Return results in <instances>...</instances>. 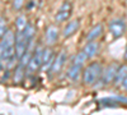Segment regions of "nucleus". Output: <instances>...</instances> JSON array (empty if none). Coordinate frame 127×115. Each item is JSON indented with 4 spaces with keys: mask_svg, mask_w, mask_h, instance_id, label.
Returning a JSON list of instances; mask_svg holds the SVG:
<instances>
[{
    "mask_svg": "<svg viewBox=\"0 0 127 115\" xmlns=\"http://www.w3.org/2000/svg\"><path fill=\"white\" fill-rule=\"evenodd\" d=\"M28 44L29 41L24 37L22 31H17L15 33V45H14V49H15V55L18 59H20L23 56V54L27 51L28 49Z\"/></svg>",
    "mask_w": 127,
    "mask_h": 115,
    "instance_id": "3",
    "label": "nucleus"
},
{
    "mask_svg": "<svg viewBox=\"0 0 127 115\" xmlns=\"http://www.w3.org/2000/svg\"><path fill=\"white\" fill-rule=\"evenodd\" d=\"M121 87H122V90H123V91H127V77L122 81V83H121Z\"/></svg>",
    "mask_w": 127,
    "mask_h": 115,
    "instance_id": "21",
    "label": "nucleus"
},
{
    "mask_svg": "<svg viewBox=\"0 0 127 115\" xmlns=\"http://www.w3.org/2000/svg\"><path fill=\"white\" fill-rule=\"evenodd\" d=\"M123 56H125V59H127V46H126V50H125V55H123Z\"/></svg>",
    "mask_w": 127,
    "mask_h": 115,
    "instance_id": "23",
    "label": "nucleus"
},
{
    "mask_svg": "<svg viewBox=\"0 0 127 115\" xmlns=\"http://www.w3.org/2000/svg\"><path fill=\"white\" fill-rule=\"evenodd\" d=\"M117 69H118V65L116 63H112V64L107 65L103 72H102V77H100V81L103 85H109L114 81V77H116V73H117Z\"/></svg>",
    "mask_w": 127,
    "mask_h": 115,
    "instance_id": "6",
    "label": "nucleus"
},
{
    "mask_svg": "<svg viewBox=\"0 0 127 115\" xmlns=\"http://www.w3.org/2000/svg\"><path fill=\"white\" fill-rule=\"evenodd\" d=\"M83 65H76V64H71L70 68L67 69L66 74H67V78L71 81V82H78L81 76H83V69H81Z\"/></svg>",
    "mask_w": 127,
    "mask_h": 115,
    "instance_id": "11",
    "label": "nucleus"
},
{
    "mask_svg": "<svg viewBox=\"0 0 127 115\" xmlns=\"http://www.w3.org/2000/svg\"><path fill=\"white\" fill-rule=\"evenodd\" d=\"M59 40V29L55 26H48L46 29V33H45V41L47 45H54Z\"/></svg>",
    "mask_w": 127,
    "mask_h": 115,
    "instance_id": "10",
    "label": "nucleus"
},
{
    "mask_svg": "<svg viewBox=\"0 0 127 115\" xmlns=\"http://www.w3.org/2000/svg\"><path fill=\"white\" fill-rule=\"evenodd\" d=\"M66 58H67L66 51H60V53L56 55L54 63H52V67H51V69H50L52 74H57V73H60V72L62 70L64 65H65Z\"/></svg>",
    "mask_w": 127,
    "mask_h": 115,
    "instance_id": "8",
    "label": "nucleus"
},
{
    "mask_svg": "<svg viewBox=\"0 0 127 115\" xmlns=\"http://www.w3.org/2000/svg\"><path fill=\"white\" fill-rule=\"evenodd\" d=\"M28 26V20L24 15H19L17 19H15V27H17V31H24V28Z\"/></svg>",
    "mask_w": 127,
    "mask_h": 115,
    "instance_id": "17",
    "label": "nucleus"
},
{
    "mask_svg": "<svg viewBox=\"0 0 127 115\" xmlns=\"http://www.w3.org/2000/svg\"><path fill=\"white\" fill-rule=\"evenodd\" d=\"M102 33H103V26L100 23L95 24L94 27H92V29L89 31V32L87 33V36H85L87 42H90V41H97V38L100 37Z\"/></svg>",
    "mask_w": 127,
    "mask_h": 115,
    "instance_id": "12",
    "label": "nucleus"
},
{
    "mask_svg": "<svg viewBox=\"0 0 127 115\" xmlns=\"http://www.w3.org/2000/svg\"><path fill=\"white\" fill-rule=\"evenodd\" d=\"M24 74H26V68H24V67H22V65L19 64V65L15 68L14 76H13L14 82H15V83H19L20 81H22V79L24 78Z\"/></svg>",
    "mask_w": 127,
    "mask_h": 115,
    "instance_id": "16",
    "label": "nucleus"
},
{
    "mask_svg": "<svg viewBox=\"0 0 127 115\" xmlns=\"http://www.w3.org/2000/svg\"><path fill=\"white\" fill-rule=\"evenodd\" d=\"M55 53L54 50L50 47H45L43 49V54H42V65H41V70H50L52 67V63L55 60Z\"/></svg>",
    "mask_w": 127,
    "mask_h": 115,
    "instance_id": "7",
    "label": "nucleus"
},
{
    "mask_svg": "<svg viewBox=\"0 0 127 115\" xmlns=\"http://www.w3.org/2000/svg\"><path fill=\"white\" fill-rule=\"evenodd\" d=\"M127 77V65L123 64V65H120L118 69H117V73H116V77H114V81L113 83L116 86H121L122 81Z\"/></svg>",
    "mask_w": 127,
    "mask_h": 115,
    "instance_id": "14",
    "label": "nucleus"
},
{
    "mask_svg": "<svg viewBox=\"0 0 127 115\" xmlns=\"http://www.w3.org/2000/svg\"><path fill=\"white\" fill-rule=\"evenodd\" d=\"M8 77H9V72H6L5 74H4V78H3V81H6V79H8Z\"/></svg>",
    "mask_w": 127,
    "mask_h": 115,
    "instance_id": "22",
    "label": "nucleus"
},
{
    "mask_svg": "<svg viewBox=\"0 0 127 115\" xmlns=\"http://www.w3.org/2000/svg\"><path fill=\"white\" fill-rule=\"evenodd\" d=\"M24 5V0H14L13 1V9L14 10H20Z\"/></svg>",
    "mask_w": 127,
    "mask_h": 115,
    "instance_id": "20",
    "label": "nucleus"
},
{
    "mask_svg": "<svg viewBox=\"0 0 127 115\" xmlns=\"http://www.w3.org/2000/svg\"><path fill=\"white\" fill-rule=\"evenodd\" d=\"M102 72H103V69H102L100 63H98V61L92 63V64H89L85 69L83 70V76H81L83 83H84V85H87V86L94 85L97 81L100 79Z\"/></svg>",
    "mask_w": 127,
    "mask_h": 115,
    "instance_id": "1",
    "label": "nucleus"
},
{
    "mask_svg": "<svg viewBox=\"0 0 127 115\" xmlns=\"http://www.w3.org/2000/svg\"><path fill=\"white\" fill-rule=\"evenodd\" d=\"M22 32H23L24 37H26L28 41H31V40H33V38H34V35H36V29H34V27L32 26L31 23H28V26L24 28V31H22Z\"/></svg>",
    "mask_w": 127,
    "mask_h": 115,
    "instance_id": "18",
    "label": "nucleus"
},
{
    "mask_svg": "<svg viewBox=\"0 0 127 115\" xmlns=\"http://www.w3.org/2000/svg\"><path fill=\"white\" fill-rule=\"evenodd\" d=\"M80 27V20L79 19H72L69 23H66V26L62 28V37L64 38H69L71 37L74 33L76 32Z\"/></svg>",
    "mask_w": 127,
    "mask_h": 115,
    "instance_id": "9",
    "label": "nucleus"
},
{
    "mask_svg": "<svg viewBox=\"0 0 127 115\" xmlns=\"http://www.w3.org/2000/svg\"><path fill=\"white\" fill-rule=\"evenodd\" d=\"M83 51L88 55V58H93L98 54L99 51V44L97 42V41H90V42H87L85 46L83 47Z\"/></svg>",
    "mask_w": 127,
    "mask_h": 115,
    "instance_id": "13",
    "label": "nucleus"
},
{
    "mask_svg": "<svg viewBox=\"0 0 127 115\" xmlns=\"http://www.w3.org/2000/svg\"><path fill=\"white\" fill-rule=\"evenodd\" d=\"M71 10H72V5L70 1H64L61 4V6L59 8L57 13L55 14V20L57 23H64L70 18L71 15Z\"/></svg>",
    "mask_w": 127,
    "mask_h": 115,
    "instance_id": "5",
    "label": "nucleus"
},
{
    "mask_svg": "<svg viewBox=\"0 0 127 115\" xmlns=\"http://www.w3.org/2000/svg\"><path fill=\"white\" fill-rule=\"evenodd\" d=\"M6 23H5V20L0 17V37H3L4 36V33L6 32Z\"/></svg>",
    "mask_w": 127,
    "mask_h": 115,
    "instance_id": "19",
    "label": "nucleus"
},
{
    "mask_svg": "<svg viewBox=\"0 0 127 115\" xmlns=\"http://www.w3.org/2000/svg\"><path fill=\"white\" fill-rule=\"evenodd\" d=\"M42 54H43V47L42 46H37V49H34L33 55H32L28 65L26 68L27 73L32 74V73H36L38 69H41L42 65Z\"/></svg>",
    "mask_w": 127,
    "mask_h": 115,
    "instance_id": "2",
    "label": "nucleus"
},
{
    "mask_svg": "<svg viewBox=\"0 0 127 115\" xmlns=\"http://www.w3.org/2000/svg\"><path fill=\"white\" fill-rule=\"evenodd\" d=\"M108 28H109V32L112 33V36L114 38H120L126 31V23H125L123 19L116 18V19H113V20L109 22Z\"/></svg>",
    "mask_w": 127,
    "mask_h": 115,
    "instance_id": "4",
    "label": "nucleus"
},
{
    "mask_svg": "<svg viewBox=\"0 0 127 115\" xmlns=\"http://www.w3.org/2000/svg\"><path fill=\"white\" fill-rule=\"evenodd\" d=\"M88 55L84 53V51L81 50L80 53H78L76 55H74L72 59H71V64H76V65H84V63H85L88 60Z\"/></svg>",
    "mask_w": 127,
    "mask_h": 115,
    "instance_id": "15",
    "label": "nucleus"
}]
</instances>
